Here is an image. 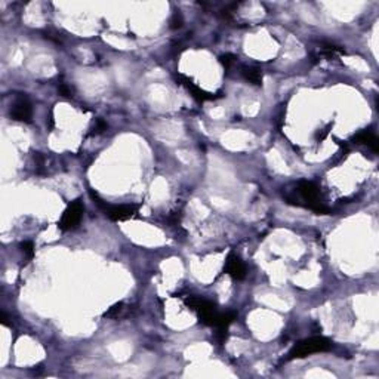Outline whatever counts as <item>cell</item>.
Here are the masks:
<instances>
[{"instance_id": "cell-1", "label": "cell", "mask_w": 379, "mask_h": 379, "mask_svg": "<svg viewBox=\"0 0 379 379\" xmlns=\"http://www.w3.org/2000/svg\"><path fill=\"white\" fill-rule=\"evenodd\" d=\"M332 348V342L324 336H313L310 339H304L298 342L287 354V360L295 359H304L307 356L316 354V353H324Z\"/></svg>"}, {"instance_id": "cell-2", "label": "cell", "mask_w": 379, "mask_h": 379, "mask_svg": "<svg viewBox=\"0 0 379 379\" xmlns=\"http://www.w3.org/2000/svg\"><path fill=\"white\" fill-rule=\"evenodd\" d=\"M184 304L189 308H191L192 311H195L198 320L203 324H206V326H215L219 313L216 311L213 302H210L207 299H203V298H198V296H187L184 299Z\"/></svg>"}, {"instance_id": "cell-3", "label": "cell", "mask_w": 379, "mask_h": 379, "mask_svg": "<svg viewBox=\"0 0 379 379\" xmlns=\"http://www.w3.org/2000/svg\"><path fill=\"white\" fill-rule=\"evenodd\" d=\"M298 192L302 197V200L307 203V207H310L311 210H314L317 213H329V209L324 207V204L321 201L320 189L317 187L314 183H310V181L299 183Z\"/></svg>"}, {"instance_id": "cell-4", "label": "cell", "mask_w": 379, "mask_h": 379, "mask_svg": "<svg viewBox=\"0 0 379 379\" xmlns=\"http://www.w3.org/2000/svg\"><path fill=\"white\" fill-rule=\"evenodd\" d=\"M83 210H85L83 203H82L79 198L70 201L68 206H67V209L64 210L60 222H58V228H60L61 231L74 230V228L80 224V219H82V216H83Z\"/></svg>"}, {"instance_id": "cell-5", "label": "cell", "mask_w": 379, "mask_h": 379, "mask_svg": "<svg viewBox=\"0 0 379 379\" xmlns=\"http://www.w3.org/2000/svg\"><path fill=\"white\" fill-rule=\"evenodd\" d=\"M10 117L16 122H25L31 123L33 117V108L30 101L25 96H19L10 107Z\"/></svg>"}, {"instance_id": "cell-6", "label": "cell", "mask_w": 379, "mask_h": 379, "mask_svg": "<svg viewBox=\"0 0 379 379\" xmlns=\"http://www.w3.org/2000/svg\"><path fill=\"white\" fill-rule=\"evenodd\" d=\"M224 271L234 280H243L246 277V267L240 256H237L234 252L228 253Z\"/></svg>"}, {"instance_id": "cell-7", "label": "cell", "mask_w": 379, "mask_h": 379, "mask_svg": "<svg viewBox=\"0 0 379 379\" xmlns=\"http://www.w3.org/2000/svg\"><path fill=\"white\" fill-rule=\"evenodd\" d=\"M177 79H178V83L183 85V86L189 91L190 94H191V96H192L197 102H204V101H212V99H215V95H212V94L203 91L201 88H198L195 83H192V80L189 79V77L180 74Z\"/></svg>"}, {"instance_id": "cell-8", "label": "cell", "mask_w": 379, "mask_h": 379, "mask_svg": "<svg viewBox=\"0 0 379 379\" xmlns=\"http://www.w3.org/2000/svg\"><path fill=\"white\" fill-rule=\"evenodd\" d=\"M139 204H122V206H114L111 209H108L107 215L111 221L114 222H122L127 221L130 218L135 216V213L138 212Z\"/></svg>"}, {"instance_id": "cell-9", "label": "cell", "mask_w": 379, "mask_h": 379, "mask_svg": "<svg viewBox=\"0 0 379 379\" xmlns=\"http://www.w3.org/2000/svg\"><path fill=\"white\" fill-rule=\"evenodd\" d=\"M353 141L356 144H360V145H368L372 151L378 153L379 150V141L378 136L375 135V132H372L371 129H365V130H360L359 133H356L353 136Z\"/></svg>"}, {"instance_id": "cell-10", "label": "cell", "mask_w": 379, "mask_h": 379, "mask_svg": "<svg viewBox=\"0 0 379 379\" xmlns=\"http://www.w3.org/2000/svg\"><path fill=\"white\" fill-rule=\"evenodd\" d=\"M242 74L249 83L256 85V86L262 85V70L259 67H245L242 70Z\"/></svg>"}, {"instance_id": "cell-11", "label": "cell", "mask_w": 379, "mask_h": 379, "mask_svg": "<svg viewBox=\"0 0 379 379\" xmlns=\"http://www.w3.org/2000/svg\"><path fill=\"white\" fill-rule=\"evenodd\" d=\"M236 317H237V313H236V311H228V313L218 314L215 327H216V329H224V330H227L228 326L236 320Z\"/></svg>"}, {"instance_id": "cell-12", "label": "cell", "mask_w": 379, "mask_h": 379, "mask_svg": "<svg viewBox=\"0 0 379 379\" xmlns=\"http://www.w3.org/2000/svg\"><path fill=\"white\" fill-rule=\"evenodd\" d=\"M122 311H123V302H117L108 311H105L102 317H105V318H117V317L120 316Z\"/></svg>"}, {"instance_id": "cell-13", "label": "cell", "mask_w": 379, "mask_h": 379, "mask_svg": "<svg viewBox=\"0 0 379 379\" xmlns=\"http://www.w3.org/2000/svg\"><path fill=\"white\" fill-rule=\"evenodd\" d=\"M19 248H21V252L24 253V256L27 259L34 258V245H33V242H22L19 245Z\"/></svg>"}, {"instance_id": "cell-14", "label": "cell", "mask_w": 379, "mask_h": 379, "mask_svg": "<svg viewBox=\"0 0 379 379\" xmlns=\"http://www.w3.org/2000/svg\"><path fill=\"white\" fill-rule=\"evenodd\" d=\"M184 24V19H183V15L180 13V10H175V13L172 15V19H171V28L172 30H178L181 28Z\"/></svg>"}, {"instance_id": "cell-15", "label": "cell", "mask_w": 379, "mask_h": 379, "mask_svg": "<svg viewBox=\"0 0 379 379\" xmlns=\"http://www.w3.org/2000/svg\"><path fill=\"white\" fill-rule=\"evenodd\" d=\"M236 60H237V57L233 55V54H225V55H221V57H219V63L222 64V67H224L225 70H228L233 64L236 63Z\"/></svg>"}, {"instance_id": "cell-16", "label": "cell", "mask_w": 379, "mask_h": 379, "mask_svg": "<svg viewBox=\"0 0 379 379\" xmlns=\"http://www.w3.org/2000/svg\"><path fill=\"white\" fill-rule=\"evenodd\" d=\"M333 127V123H329L327 126L324 127L321 132H318L316 135V139L318 141V142H321V141H324L326 138H327V135H329V132H330V129Z\"/></svg>"}, {"instance_id": "cell-17", "label": "cell", "mask_w": 379, "mask_h": 379, "mask_svg": "<svg viewBox=\"0 0 379 379\" xmlns=\"http://www.w3.org/2000/svg\"><path fill=\"white\" fill-rule=\"evenodd\" d=\"M107 123L102 120V119H98L96 120V126L94 129V132L92 133H101V132H104V130H107Z\"/></svg>"}, {"instance_id": "cell-18", "label": "cell", "mask_w": 379, "mask_h": 379, "mask_svg": "<svg viewBox=\"0 0 379 379\" xmlns=\"http://www.w3.org/2000/svg\"><path fill=\"white\" fill-rule=\"evenodd\" d=\"M58 92H60V95H63V96H71L70 88H68L67 85H64V83H61V85L58 86Z\"/></svg>"}, {"instance_id": "cell-19", "label": "cell", "mask_w": 379, "mask_h": 379, "mask_svg": "<svg viewBox=\"0 0 379 379\" xmlns=\"http://www.w3.org/2000/svg\"><path fill=\"white\" fill-rule=\"evenodd\" d=\"M1 323L4 324V326H7V317L4 313H1Z\"/></svg>"}]
</instances>
